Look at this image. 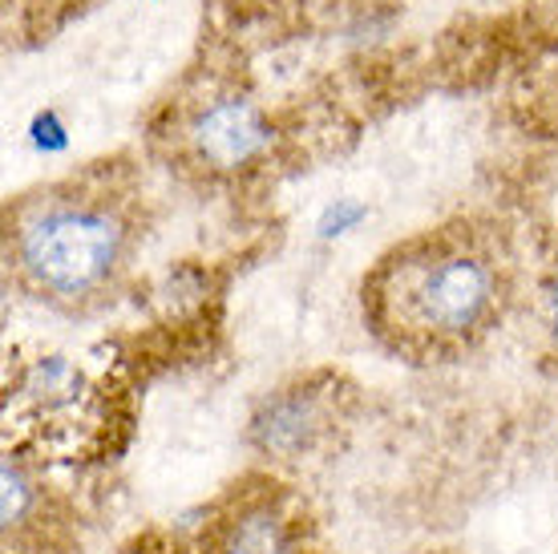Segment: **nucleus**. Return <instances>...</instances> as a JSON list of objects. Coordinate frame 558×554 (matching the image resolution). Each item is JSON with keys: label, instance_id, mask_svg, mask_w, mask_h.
<instances>
[{"label": "nucleus", "instance_id": "f257e3e1", "mask_svg": "<svg viewBox=\"0 0 558 554\" xmlns=\"http://www.w3.org/2000/svg\"><path fill=\"white\" fill-rule=\"evenodd\" d=\"M380 333L405 348H465L502 308V272L465 236H433L397 251L364 288Z\"/></svg>", "mask_w": 558, "mask_h": 554}, {"label": "nucleus", "instance_id": "f03ea898", "mask_svg": "<svg viewBox=\"0 0 558 554\" xmlns=\"http://www.w3.org/2000/svg\"><path fill=\"white\" fill-rule=\"evenodd\" d=\"M126 210L101 194H49L21 215L16 272L53 304H85L113 288L130 260Z\"/></svg>", "mask_w": 558, "mask_h": 554}, {"label": "nucleus", "instance_id": "7ed1b4c3", "mask_svg": "<svg viewBox=\"0 0 558 554\" xmlns=\"http://www.w3.org/2000/svg\"><path fill=\"white\" fill-rule=\"evenodd\" d=\"M332 421L336 405L328 388L288 385L259 401V409L252 413V425H247V442L264 458L295 461L324 442Z\"/></svg>", "mask_w": 558, "mask_h": 554}, {"label": "nucleus", "instance_id": "20e7f679", "mask_svg": "<svg viewBox=\"0 0 558 554\" xmlns=\"http://www.w3.org/2000/svg\"><path fill=\"white\" fill-rule=\"evenodd\" d=\"M191 150L215 174H239L264 162L271 150V122L247 97H219L191 118Z\"/></svg>", "mask_w": 558, "mask_h": 554}, {"label": "nucleus", "instance_id": "39448f33", "mask_svg": "<svg viewBox=\"0 0 558 554\" xmlns=\"http://www.w3.org/2000/svg\"><path fill=\"white\" fill-rule=\"evenodd\" d=\"M292 551V539H288V522L276 506L267 502H255V506H243V510L219 530V542H215V554H288Z\"/></svg>", "mask_w": 558, "mask_h": 554}, {"label": "nucleus", "instance_id": "423d86ee", "mask_svg": "<svg viewBox=\"0 0 558 554\" xmlns=\"http://www.w3.org/2000/svg\"><path fill=\"white\" fill-rule=\"evenodd\" d=\"M41 506V485L33 478L25 461L16 454H4V470H0V518H4V530L16 534L33 522V514Z\"/></svg>", "mask_w": 558, "mask_h": 554}, {"label": "nucleus", "instance_id": "0eeeda50", "mask_svg": "<svg viewBox=\"0 0 558 554\" xmlns=\"http://www.w3.org/2000/svg\"><path fill=\"white\" fill-rule=\"evenodd\" d=\"M77 385H82V376L73 373L61 357H49V361L37 364L33 376H28V397L41 405H57V401H70Z\"/></svg>", "mask_w": 558, "mask_h": 554}, {"label": "nucleus", "instance_id": "6e6552de", "mask_svg": "<svg viewBox=\"0 0 558 554\" xmlns=\"http://www.w3.org/2000/svg\"><path fill=\"white\" fill-rule=\"evenodd\" d=\"M546 333H550V340L558 348V279L546 288Z\"/></svg>", "mask_w": 558, "mask_h": 554}]
</instances>
